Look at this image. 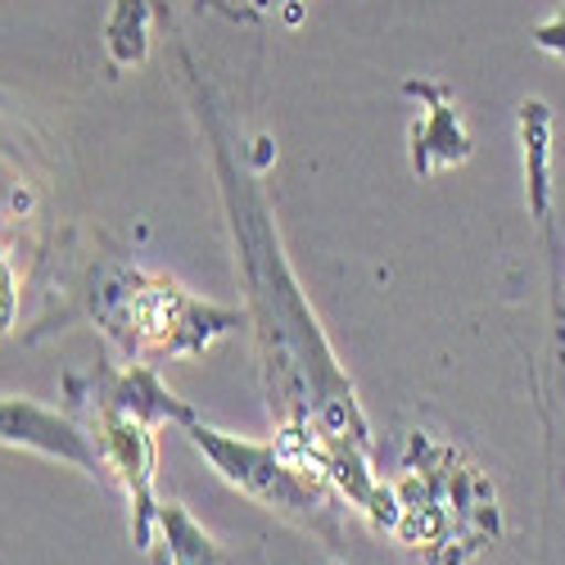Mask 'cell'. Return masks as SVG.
<instances>
[{"mask_svg":"<svg viewBox=\"0 0 565 565\" xmlns=\"http://www.w3.org/2000/svg\"><path fill=\"white\" fill-rule=\"evenodd\" d=\"M0 444H28V448H41V452H51V457L90 466L86 444L64 426L60 416L41 412L32 403H19V398H0Z\"/></svg>","mask_w":565,"mask_h":565,"instance_id":"cell-1","label":"cell"}]
</instances>
